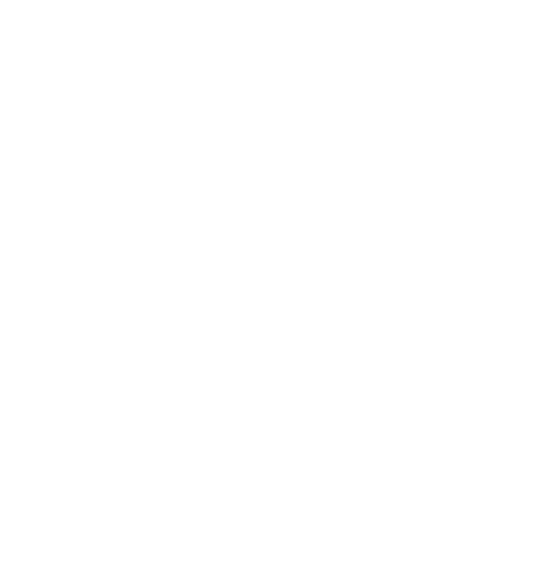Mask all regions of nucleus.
Instances as JSON below:
<instances>
[]
</instances>
